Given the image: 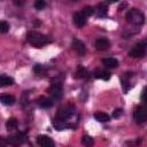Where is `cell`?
I'll return each mask as SVG.
<instances>
[{"mask_svg": "<svg viewBox=\"0 0 147 147\" xmlns=\"http://www.w3.org/2000/svg\"><path fill=\"white\" fill-rule=\"evenodd\" d=\"M26 40L31 45H33L36 47H42L44 45L49 44L52 41V39L49 37H47L45 34H41V33H39L37 31H30V32H28Z\"/></svg>", "mask_w": 147, "mask_h": 147, "instance_id": "obj_1", "label": "cell"}, {"mask_svg": "<svg viewBox=\"0 0 147 147\" xmlns=\"http://www.w3.org/2000/svg\"><path fill=\"white\" fill-rule=\"evenodd\" d=\"M126 21H127L129 23L136 25V26H140V25L145 22V16H144V14H142L139 9L132 8V9H130V10L127 11V14H126Z\"/></svg>", "mask_w": 147, "mask_h": 147, "instance_id": "obj_2", "label": "cell"}, {"mask_svg": "<svg viewBox=\"0 0 147 147\" xmlns=\"http://www.w3.org/2000/svg\"><path fill=\"white\" fill-rule=\"evenodd\" d=\"M146 49H147V42L140 41L131 48V51L129 52V55L131 57H134V59H140L146 54Z\"/></svg>", "mask_w": 147, "mask_h": 147, "instance_id": "obj_3", "label": "cell"}, {"mask_svg": "<svg viewBox=\"0 0 147 147\" xmlns=\"http://www.w3.org/2000/svg\"><path fill=\"white\" fill-rule=\"evenodd\" d=\"M25 139H26V138H25V133H24V132H18V133H15V134L8 137V138L6 139V142H7L8 145L13 146V147H18V146H21L22 144H24Z\"/></svg>", "mask_w": 147, "mask_h": 147, "instance_id": "obj_4", "label": "cell"}, {"mask_svg": "<svg viewBox=\"0 0 147 147\" xmlns=\"http://www.w3.org/2000/svg\"><path fill=\"white\" fill-rule=\"evenodd\" d=\"M133 118L137 123H144L147 121V105L139 106L133 111Z\"/></svg>", "mask_w": 147, "mask_h": 147, "instance_id": "obj_5", "label": "cell"}, {"mask_svg": "<svg viewBox=\"0 0 147 147\" xmlns=\"http://www.w3.org/2000/svg\"><path fill=\"white\" fill-rule=\"evenodd\" d=\"M74 113H75V110H74L72 107H70V106H64V107H61V108L57 110L55 118L61 119V121H67Z\"/></svg>", "mask_w": 147, "mask_h": 147, "instance_id": "obj_6", "label": "cell"}, {"mask_svg": "<svg viewBox=\"0 0 147 147\" xmlns=\"http://www.w3.org/2000/svg\"><path fill=\"white\" fill-rule=\"evenodd\" d=\"M72 20H74L75 25L80 29V28H83V26L86 24V22H87V16H86L82 10H79V11H76V13L74 14Z\"/></svg>", "mask_w": 147, "mask_h": 147, "instance_id": "obj_7", "label": "cell"}, {"mask_svg": "<svg viewBox=\"0 0 147 147\" xmlns=\"http://www.w3.org/2000/svg\"><path fill=\"white\" fill-rule=\"evenodd\" d=\"M71 45H72V48L77 52V54H78V55L83 56V55H85V54H86V46H85V44H84L83 41H80L79 39L74 38V39H72Z\"/></svg>", "mask_w": 147, "mask_h": 147, "instance_id": "obj_8", "label": "cell"}, {"mask_svg": "<svg viewBox=\"0 0 147 147\" xmlns=\"http://www.w3.org/2000/svg\"><path fill=\"white\" fill-rule=\"evenodd\" d=\"M48 92L54 99H60L62 96V84L61 83H53L49 86Z\"/></svg>", "mask_w": 147, "mask_h": 147, "instance_id": "obj_9", "label": "cell"}, {"mask_svg": "<svg viewBox=\"0 0 147 147\" xmlns=\"http://www.w3.org/2000/svg\"><path fill=\"white\" fill-rule=\"evenodd\" d=\"M37 142L40 147H55L53 140L48 136H44V134L38 136L37 137Z\"/></svg>", "mask_w": 147, "mask_h": 147, "instance_id": "obj_10", "label": "cell"}, {"mask_svg": "<svg viewBox=\"0 0 147 147\" xmlns=\"http://www.w3.org/2000/svg\"><path fill=\"white\" fill-rule=\"evenodd\" d=\"M109 46H110V42L107 38H98L95 40V48L98 51H105L109 48Z\"/></svg>", "mask_w": 147, "mask_h": 147, "instance_id": "obj_11", "label": "cell"}, {"mask_svg": "<svg viewBox=\"0 0 147 147\" xmlns=\"http://www.w3.org/2000/svg\"><path fill=\"white\" fill-rule=\"evenodd\" d=\"M94 77L98 78V79L108 80V79L110 78V74H109L108 71H106V70H100V69H98V70L94 71Z\"/></svg>", "mask_w": 147, "mask_h": 147, "instance_id": "obj_12", "label": "cell"}, {"mask_svg": "<svg viewBox=\"0 0 147 147\" xmlns=\"http://www.w3.org/2000/svg\"><path fill=\"white\" fill-rule=\"evenodd\" d=\"M38 105H39L41 108H51V107L53 106V100L49 99V98L41 96V98H39V100H38Z\"/></svg>", "mask_w": 147, "mask_h": 147, "instance_id": "obj_13", "label": "cell"}, {"mask_svg": "<svg viewBox=\"0 0 147 147\" xmlns=\"http://www.w3.org/2000/svg\"><path fill=\"white\" fill-rule=\"evenodd\" d=\"M102 63L107 67V68H116L118 65V61L114 57H106L102 60Z\"/></svg>", "mask_w": 147, "mask_h": 147, "instance_id": "obj_14", "label": "cell"}, {"mask_svg": "<svg viewBox=\"0 0 147 147\" xmlns=\"http://www.w3.org/2000/svg\"><path fill=\"white\" fill-rule=\"evenodd\" d=\"M94 118L98 121V122H101V123H105V122H108L110 119L109 115L103 113V111H98L94 114Z\"/></svg>", "mask_w": 147, "mask_h": 147, "instance_id": "obj_15", "label": "cell"}, {"mask_svg": "<svg viewBox=\"0 0 147 147\" xmlns=\"http://www.w3.org/2000/svg\"><path fill=\"white\" fill-rule=\"evenodd\" d=\"M13 84H14V79H13L11 77L5 76V75H2V76L0 77V85H1L2 87L9 86V85H13Z\"/></svg>", "mask_w": 147, "mask_h": 147, "instance_id": "obj_16", "label": "cell"}, {"mask_svg": "<svg viewBox=\"0 0 147 147\" xmlns=\"http://www.w3.org/2000/svg\"><path fill=\"white\" fill-rule=\"evenodd\" d=\"M0 100H1V102H2L3 105H6V106H11V105L15 103V98H14L13 95H8V94L1 95Z\"/></svg>", "mask_w": 147, "mask_h": 147, "instance_id": "obj_17", "label": "cell"}, {"mask_svg": "<svg viewBox=\"0 0 147 147\" xmlns=\"http://www.w3.org/2000/svg\"><path fill=\"white\" fill-rule=\"evenodd\" d=\"M17 125H18V122H17V119L14 118V117H10V118L6 122V127H7L8 131H13V130H15V129L17 127Z\"/></svg>", "mask_w": 147, "mask_h": 147, "instance_id": "obj_18", "label": "cell"}, {"mask_svg": "<svg viewBox=\"0 0 147 147\" xmlns=\"http://www.w3.org/2000/svg\"><path fill=\"white\" fill-rule=\"evenodd\" d=\"M86 75H87L86 68H84V67H78L77 70H76L75 74H74V77H75V78H84V77H86Z\"/></svg>", "mask_w": 147, "mask_h": 147, "instance_id": "obj_19", "label": "cell"}, {"mask_svg": "<svg viewBox=\"0 0 147 147\" xmlns=\"http://www.w3.org/2000/svg\"><path fill=\"white\" fill-rule=\"evenodd\" d=\"M82 144L85 146V147H92L94 145V140L92 137L90 136H83L82 137Z\"/></svg>", "mask_w": 147, "mask_h": 147, "instance_id": "obj_20", "label": "cell"}, {"mask_svg": "<svg viewBox=\"0 0 147 147\" xmlns=\"http://www.w3.org/2000/svg\"><path fill=\"white\" fill-rule=\"evenodd\" d=\"M107 9H108V7H107V5L105 2L99 3L98 5V15L99 16H105L107 14Z\"/></svg>", "mask_w": 147, "mask_h": 147, "instance_id": "obj_21", "label": "cell"}, {"mask_svg": "<svg viewBox=\"0 0 147 147\" xmlns=\"http://www.w3.org/2000/svg\"><path fill=\"white\" fill-rule=\"evenodd\" d=\"M82 11L88 17V16H91V15L94 13V8H93V7H90V6H86V7H84V8L82 9Z\"/></svg>", "mask_w": 147, "mask_h": 147, "instance_id": "obj_22", "label": "cell"}, {"mask_svg": "<svg viewBox=\"0 0 147 147\" xmlns=\"http://www.w3.org/2000/svg\"><path fill=\"white\" fill-rule=\"evenodd\" d=\"M45 6H46V2H45V1H42V0H37V1L34 2V8H36V9H38V10L44 9V8H45Z\"/></svg>", "mask_w": 147, "mask_h": 147, "instance_id": "obj_23", "label": "cell"}, {"mask_svg": "<svg viewBox=\"0 0 147 147\" xmlns=\"http://www.w3.org/2000/svg\"><path fill=\"white\" fill-rule=\"evenodd\" d=\"M8 30H9V24H8L7 22L2 21V22L0 23V32H1V33H6Z\"/></svg>", "mask_w": 147, "mask_h": 147, "instance_id": "obj_24", "label": "cell"}, {"mask_svg": "<svg viewBox=\"0 0 147 147\" xmlns=\"http://www.w3.org/2000/svg\"><path fill=\"white\" fill-rule=\"evenodd\" d=\"M139 144H140V139L138 140H134V141H127L126 142V145L129 146V147H138L139 146Z\"/></svg>", "mask_w": 147, "mask_h": 147, "instance_id": "obj_25", "label": "cell"}, {"mask_svg": "<svg viewBox=\"0 0 147 147\" xmlns=\"http://www.w3.org/2000/svg\"><path fill=\"white\" fill-rule=\"evenodd\" d=\"M141 100L145 101V102H147V87H145V88L142 90V93H141Z\"/></svg>", "mask_w": 147, "mask_h": 147, "instance_id": "obj_26", "label": "cell"}, {"mask_svg": "<svg viewBox=\"0 0 147 147\" xmlns=\"http://www.w3.org/2000/svg\"><path fill=\"white\" fill-rule=\"evenodd\" d=\"M122 113H123V110L119 108V109H116L114 113H113V117H118V116H121L122 115Z\"/></svg>", "mask_w": 147, "mask_h": 147, "instance_id": "obj_27", "label": "cell"}, {"mask_svg": "<svg viewBox=\"0 0 147 147\" xmlns=\"http://www.w3.org/2000/svg\"><path fill=\"white\" fill-rule=\"evenodd\" d=\"M1 147H5V146H1Z\"/></svg>", "mask_w": 147, "mask_h": 147, "instance_id": "obj_28", "label": "cell"}]
</instances>
